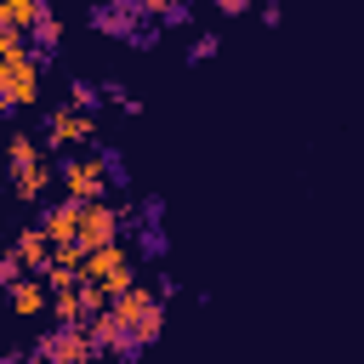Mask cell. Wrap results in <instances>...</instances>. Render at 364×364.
<instances>
[{
  "label": "cell",
  "instance_id": "obj_1",
  "mask_svg": "<svg viewBox=\"0 0 364 364\" xmlns=\"http://www.w3.org/2000/svg\"><path fill=\"white\" fill-rule=\"evenodd\" d=\"M63 188H68V199H80V205H91V199H102V188L108 182H125V171H119V159H108V154H74V159H63Z\"/></svg>",
  "mask_w": 364,
  "mask_h": 364
},
{
  "label": "cell",
  "instance_id": "obj_2",
  "mask_svg": "<svg viewBox=\"0 0 364 364\" xmlns=\"http://www.w3.org/2000/svg\"><path fill=\"white\" fill-rule=\"evenodd\" d=\"M114 313L131 324V336H136V347H148V341H159V330H165V301H159V290L154 284H131L119 301H114Z\"/></svg>",
  "mask_w": 364,
  "mask_h": 364
},
{
  "label": "cell",
  "instance_id": "obj_3",
  "mask_svg": "<svg viewBox=\"0 0 364 364\" xmlns=\"http://www.w3.org/2000/svg\"><path fill=\"white\" fill-rule=\"evenodd\" d=\"M40 74H46V63L34 51L28 57H0V108L11 114V108L40 102Z\"/></svg>",
  "mask_w": 364,
  "mask_h": 364
},
{
  "label": "cell",
  "instance_id": "obj_4",
  "mask_svg": "<svg viewBox=\"0 0 364 364\" xmlns=\"http://www.w3.org/2000/svg\"><path fill=\"white\" fill-rule=\"evenodd\" d=\"M34 358L40 364H91L97 358V341H91V330L80 324V330H46L40 341H34Z\"/></svg>",
  "mask_w": 364,
  "mask_h": 364
},
{
  "label": "cell",
  "instance_id": "obj_5",
  "mask_svg": "<svg viewBox=\"0 0 364 364\" xmlns=\"http://www.w3.org/2000/svg\"><path fill=\"white\" fill-rule=\"evenodd\" d=\"M80 245H85V256L102 250V245H119V210H114L108 199L80 205Z\"/></svg>",
  "mask_w": 364,
  "mask_h": 364
},
{
  "label": "cell",
  "instance_id": "obj_6",
  "mask_svg": "<svg viewBox=\"0 0 364 364\" xmlns=\"http://www.w3.org/2000/svg\"><path fill=\"white\" fill-rule=\"evenodd\" d=\"M97 136V125H91V114L85 108H51L46 114V148H74V142H91Z\"/></svg>",
  "mask_w": 364,
  "mask_h": 364
},
{
  "label": "cell",
  "instance_id": "obj_7",
  "mask_svg": "<svg viewBox=\"0 0 364 364\" xmlns=\"http://www.w3.org/2000/svg\"><path fill=\"white\" fill-rule=\"evenodd\" d=\"M85 330H91L97 353H114V358H131V353H136V336H131V324H125V318H119L114 307H108V313H97V318L85 324Z\"/></svg>",
  "mask_w": 364,
  "mask_h": 364
},
{
  "label": "cell",
  "instance_id": "obj_8",
  "mask_svg": "<svg viewBox=\"0 0 364 364\" xmlns=\"http://www.w3.org/2000/svg\"><path fill=\"white\" fill-rule=\"evenodd\" d=\"M17 256H23V267L28 273H40L46 279V267H51V256H57V245H51V233L34 222V228H17V245H11Z\"/></svg>",
  "mask_w": 364,
  "mask_h": 364
},
{
  "label": "cell",
  "instance_id": "obj_9",
  "mask_svg": "<svg viewBox=\"0 0 364 364\" xmlns=\"http://www.w3.org/2000/svg\"><path fill=\"white\" fill-rule=\"evenodd\" d=\"M40 228L51 233V245H80V199H63V205H46Z\"/></svg>",
  "mask_w": 364,
  "mask_h": 364
},
{
  "label": "cell",
  "instance_id": "obj_10",
  "mask_svg": "<svg viewBox=\"0 0 364 364\" xmlns=\"http://www.w3.org/2000/svg\"><path fill=\"white\" fill-rule=\"evenodd\" d=\"M46 290H51V284H46L40 273L17 279V284H11V313H17V318H40V313H46Z\"/></svg>",
  "mask_w": 364,
  "mask_h": 364
},
{
  "label": "cell",
  "instance_id": "obj_11",
  "mask_svg": "<svg viewBox=\"0 0 364 364\" xmlns=\"http://www.w3.org/2000/svg\"><path fill=\"white\" fill-rule=\"evenodd\" d=\"M136 17H142V11H136V0H108V6H97V11H91V23H97V28H108V34H136Z\"/></svg>",
  "mask_w": 364,
  "mask_h": 364
},
{
  "label": "cell",
  "instance_id": "obj_12",
  "mask_svg": "<svg viewBox=\"0 0 364 364\" xmlns=\"http://www.w3.org/2000/svg\"><path fill=\"white\" fill-rule=\"evenodd\" d=\"M46 11H51L46 0H0V28H17V34H34V23H40Z\"/></svg>",
  "mask_w": 364,
  "mask_h": 364
},
{
  "label": "cell",
  "instance_id": "obj_13",
  "mask_svg": "<svg viewBox=\"0 0 364 364\" xmlns=\"http://www.w3.org/2000/svg\"><path fill=\"white\" fill-rule=\"evenodd\" d=\"M51 318H57V330H80V324H91L80 290H51Z\"/></svg>",
  "mask_w": 364,
  "mask_h": 364
},
{
  "label": "cell",
  "instance_id": "obj_14",
  "mask_svg": "<svg viewBox=\"0 0 364 364\" xmlns=\"http://www.w3.org/2000/svg\"><path fill=\"white\" fill-rule=\"evenodd\" d=\"M119 267H131V262H125V245H102V250L85 256V279H97V284H108Z\"/></svg>",
  "mask_w": 364,
  "mask_h": 364
},
{
  "label": "cell",
  "instance_id": "obj_15",
  "mask_svg": "<svg viewBox=\"0 0 364 364\" xmlns=\"http://www.w3.org/2000/svg\"><path fill=\"white\" fill-rule=\"evenodd\" d=\"M46 182H51V165L40 159V165H28V171H17V176H11V193H17V199H40V193H46Z\"/></svg>",
  "mask_w": 364,
  "mask_h": 364
},
{
  "label": "cell",
  "instance_id": "obj_16",
  "mask_svg": "<svg viewBox=\"0 0 364 364\" xmlns=\"http://www.w3.org/2000/svg\"><path fill=\"white\" fill-rule=\"evenodd\" d=\"M46 154H40V142L28 136V131H11V176L17 171H28V165H40Z\"/></svg>",
  "mask_w": 364,
  "mask_h": 364
},
{
  "label": "cell",
  "instance_id": "obj_17",
  "mask_svg": "<svg viewBox=\"0 0 364 364\" xmlns=\"http://www.w3.org/2000/svg\"><path fill=\"white\" fill-rule=\"evenodd\" d=\"M136 11H142V17H165V23H182V17H188L182 0H136Z\"/></svg>",
  "mask_w": 364,
  "mask_h": 364
},
{
  "label": "cell",
  "instance_id": "obj_18",
  "mask_svg": "<svg viewBox=\"0 0 364 364\" xmlns=\"http://www.w3.org/2000/svg\"><path fill=\"white\" fill-rule=\"evenodd\" d=\"M57 40H63V23H57V11H46V17L34 23V46L51 57V46H57Z\"/></svg>",
  "mask_w": 364,
  "mask_h": 364
},
{
  "label": "cell",
  "instance_id": "obj_19",
  "mask_svg": "<svg viewBox=\"0 0 364 364\" xmlns=\"http://www.w3.org/2000/svg\"><path fill=\"white\" fill-rule=\"evenodd\" d=\"M97 97H102V91H97L91 80H74V85H68V108H85V114H91V108H97Z\"/></svg>",
  "mask_w": 364,
  "mask_h": 364
},
{
  "label": "cell",
  "instance_id": "obj_20",
  "mask_svg": "<svg viewBox=\"0 0 364 364\" xmlns=\"http://www.w3.org/2000/svg\"><path fill=\"white\" fill-rule=\"evenodd\" d=\"M0 57H28V34H17V28H0Z\"/></svg>",
  "mask_w": 364,
  "mask_h": 364
},
{
  "label": "cell",
  "instance_id": "obj_21",
  "mask_svg": "<svg viewBox=\"0 0 364 364\" xmlns=\"http://www.w3.org/2000/svg\"><path fill=\"white\" fill-rule=\"evenodd\" d=\"M210 51H216V34H199V40H193V63H205Z\"/></svg>",
  "mask_w": 364,
  "mask_h": 364
},
{
  "label": "cell",
  "instance_id": "obj_22",
  "mask_svg": "<svg viewBox=\"0 0 364 364\" xmlns=\"http://www.w3.org/2000/svg\"><path fill=\"white\" fill-rule=\"evenodd\" d=\"M262 17H267V28H273V23L284 17V0H267V6H262Z\"/></svg>",
  "mask_w": 364,
  "mask_h": 364
},
{
  "label": "cell",
  "instance_id": "obj_23",
  "mask_svg": "<svg viewBox=\"0 0 364 364\" xmlns=\"http://www.w3.org/2000/svg\"><path fill=\"white\" fill-rule=\"evenodd\" d=\"M216 6H222L228 17H239V11H250V0H216Z\"/></svg>",
  "mask_w": 364,
  "mask_h": 364
},
{
  "label": "cell",
  "instance_id": "obj_24",
  "mask_svg": "<svg viewBox=\"0 0 364 364\" xmlns=\"http://www.w3.org/2000/svg\"><path fill=\"white\" fill-rule=\"evenodd\" d=\"M0 364H28V358H23V353H6V358H0Z\"/></svg>",
  "mask_w": 364,
  "mask_h": 364
}]
</instances>
